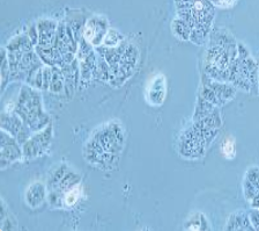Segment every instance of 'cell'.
<instances>
[{"label":"cell","instance_id":"cell-1","mask_svg":"<svg viewBox=\"0 0 259 231\" xmlns=\"http://www.w3.org/2000/svg\"><path fill=\"white\" fill-rule=\"evenodd\" d=\"M15 113L34 133L50 124V117L43 111L42 96L36 88L29 85H22L15 104Z\"/></svg>","mask_w":259,"mask_h":231},{"label":"cell","instance_id":"cell-2","mask_svg":"<svg viewBox=\"0 0 259 231\" xmlns=\"http://www.w3.org/2000/svg\"><path fill=\"white\" fill-rule=\"evenodd\" d=\"M207 148L204 130L194 122L191 127L183 130L178 139L177 151L181 157L186 159H199L205 156Z\"/></svg>","mask_w":259,"mask_h":231},{"label":"cell","instance_id":"cell-3","mask_svg":"<svg viewBox=\"0 0 259 231\" xmlns=\"http://www.w3.org/2000/svg\"><path fill=\"white\" fill-rule=\"evenodd\" d=\"M91 140L99 144L107 153L120 156L125 142L124 129L119 122L111 121L95 129V131L92 134Z\"/></svg>","mask_w":259,"mask_h":231},{"label":"cell","instance_id":"cell-4","mask_svg":"<svg viewBox=\"0 0 259 231\" xmlns=\"http://www.w3.org/2000/svg\"><path fill=\"white\" fill-rule=\"evenodd\" d=\"M52 139H54V129L51 123L42 130L36 131L22 144L24 159H35L43 156L50 148Z\"/></svg>","mask_w":259,"mask_h":231},{"label":"cell","instance_id":"cell-5","mask_svg":"<svg viewBox=\"0 0 259 231\" xmlns=\"http://www.w3.org/2000/svg\"><path fill=\"white\" fill-rule=\"evenodd\" d=\"M138 62H139V50L133 44H128L124 54L121 55L118 67H117L116 75L110 84L117 85V86L123 85L133 75Z\"/></svg>","mask_w":259,"mask_h":231},{"label":"cell","instance_id":"cell-6","mask_svg":"<svg viewBox=\"0 0 259 231\" xmlns=\"http://www.w3.org/2000/svg\"><path fill=\"white\" fill-rule=\"evenodd\" d=\"M21 158H23L21 144L14 136L2 129V137H0V166L2 169H6L8 165L20 160Z\"/></svg>","mask_w":259,"mask_h":231},{"label":"cell","instance_id":"cell-7","mask_svg":"<svg viewBox=\"0 0 259 231\" xmlns=\"http://www.w3.org/2000/svg\"><path fill=\"white\" fill-rule=\"evenodd\" d=\"M2 129L3 130L11 134L12 136H14L16 140L19 141L20 144H23L30 137V129L24 124L23 121L21 120L15 112L13 113H2Z\"/></svg>","mask_w":259,"mask_h":231},{"label":"cell","instance_id":"cell-8","mask_svg":"<svg viewBox=\"0 0 259 231\" xmlns=\"http://www.w3.org/2000/svg\"><path fill=\"white\" fill-rule=\"evenodd\" d=\"M109 30L108 21L104 17H94L89 19L86 26L83 28V36L82 38L91 44L92 47H101L103 43Z\"/></svg>","mask_w":259,"mask_h":231},{"label":"cell","instance_id":"cell-9","mask_svg":"<svg viewBox=\"0 0 259 231\" xmlns=\"http://www.w3.org/2000/svg\"><path fill=\"white\" fill-rule=\"evenodd\" d=\"M167 96V82L163 75H155L149 82L146 91V100L152 106H161Z\"/></svg>","mask_w":259,"mask_h":231},{"label":"cell","instance_id":"cell-10","mask_svg":"<svg viewBox=\"0 0 259 231\" xmlns=\"http://www.w3.org/2000/svg\"><path fill=\"white\" fill-rule=\"evenodd\" d=\"M202 82L210 86V88H212L214 93H215L219 103H220V106L229 103L230 100L234 99L235 94H236V87H235L233 84L218 82V80L210 78V77L206 74L202 77Z\"/></svg>","mask_w":259,"mask_h":231},{"label":"cell","instance_id":"cell-11","mask_svg":"<svg viewBox=\"0 0 259 231\" xmlns=\"http://www.w3.org/2000/svg\"><path fill=\"white\" fill-rule=\"evenodd\" d=\"M57 23L52 20H40L37 23L38 30V47L49 48L54 46L56 34H57ZM36 47V46H35Z\"/></svg>","mask_w":259,"mask_h":231},{"label":"cell","instance_id":"cell-12","mask_svg":"<svg viewBox=\"0 0 259 231\" xmlns=\"http://www.w3.org/2000/svg\"><path fill=\"white\" fill-rule=\"evenodd\" d=\"M243 194L246 201L250 202L252 199L259 194V168L252 166L245 172L243 179Z\"/></svg>","mask_w":259,"mask_h":231},{"label":"cell","instance_id":"cell-13","mask_svg":"<svg viewBox=\"0 0 259 231\" xmlns=\"http://www.w3.org/2000/svg\"><path fill=\"white\" fill-rule=\"evenodd\" d=\"M48 197V187L42 182H34L26 192V202L30 208H37Z\"/></svg>","mask_w":259,"mask_h":231},{"label":"cell","instance_id":"cell-14","mask_svg":"<svg viewBox=\"0 0 259 231\" xmlns=\"http://www.w3.org/2000/svg\"><path fill=\"white\" fill-rule=\"evenodd\" d=\"M226 230H244L250 231L254 230L251 224L249 214L244 210H237V212L230 215L228 221H227Z\"/></svg>","mask_w":259,"mask_h":231},{"label":"cell","instance_id":"cell-15","mask_svg":"<svg viewBox=\"0 0 259 231\" xmlns=\"http://www.w3.org/2000/svg\"><path fill=\"white\" fill-rule=\"evenodd\" d=\"M185 230H212L207 218L201 213H192L184 222Z\"/></svg>","mask_w":259,"mask_h":231},{"label":"cell","instance_id":"cell-16","mask_svg":"<svg viewBox=\"0 0 259 231\" xmlns=\"http://www.w3.org/2000/svg\"><path fill=\"white\" fill-rule=\"evenodd\" d=\"M80 182H81L80 174L75 173L74 171L70 170V171L66 173V176L63 178L62 181L59 182L58 186H57V187H55V188H52V189L58 190L59 193H62L64 195L65 193L68 192V190H71L72 188H74V187H76V186H79Z\"/></svg>","mask_w":259,"mask_h":231},{"label":"cell","instance_id":"cell-17","mask_svg":"<svg viewBox=\"0 0 259 231\" xmlns=\"http://www.w3.org/2000/svg\"><path fill=\"white\" fill-rule=\"evenodd\" d=\"M34 47V43L31 42L29 36L21 35L16 36L12 41L7 44V51H20V52H28Z\"/></svg>","mask_w":259,"mask_h":231},{"label":"cell","instance_id":"cell-18","mask_svg":"<svg viewBox=\"0 0 259 231\" xmlns=\"http://www.w3.org/2000/svg\"><path fill=\"white\" fill-rule=\"evenodd\" d=\"M171 29L174 35L182 40V41H188V40H190V36H191V27L183 19L177 18L174 20L171 23Z\"/></svg>","mask_w":259,"mask_h":231},{"label":"cell","instance_id":"cell-19","mask_svg":"<svg viewBox=\"0 0 259 231\" xmlns=\"http://www.w3.org/2000/svg\"><path fill=\"white\" fill-rule=\"evenodd\" d=\"M49 91L52 93H57V94L65 92V80L62 68L52 67V77Z\"/></svg>","mask_w":259,"mask_h":231},{"label":"cell","instance_id":"cell-20","mask_svg":"<svg viewBox=\"0 0 259 231\" xmlns=\"http://www.w3.org/2000/svg\"><path fill=\"white\" fill-rule=\"evenodd\" d=\"M214 109H217V106H214L213 104L208 103V101H206L204 98H201L200 95H198L196 109H194V114H193V122L204 119L205 116L210 114Z\"/></svg>","mask_w":259,"mask_h":231},{"label":"cell","instance_id":"cell-21","mask_svg":"<svg viewBox=\"0 0 259 231\" xmlns=\"http://www.w3.org/2000/svg\"><path fill=\"white\" fill-rule=\"evenodd\" d=\"M70 171V168H68L67 164H60L58 168H57L54 172L50 174L49 177L48 182H47V187L48 189H52L58 186V184L62 181L63 178L66 176V173Z\"/></svg>","mask_w":259,"mask_h":231},{"label":"cell","instance_id":"cell-22","mask_svg":"<svg viewBox=\"0 0 259 231\" xmlns=\"http://www.w3.org/2000/svg\"><path fill=\"white\" fill-rule=\"evenodd\" d=\"M124 42V36L121 35L119 31H117L113 28H109L107 35L103 40L102 46L107 48H115L120 46Z\"/></svg>","mask_w":259,"mask_h":231},{"label":"cell","instance_id":"cell-23","mask_svg":"<svg viewBox=\"0 0 259 231\" xmlns=\"http://www.w3.org/2000/svg\"><path fill=\"white\" fill-rule=\"evenodd\" d=\"M80 196H81L80 185L65 193L64 199H63L64 208H72V207H74L76 204H78Z\"/></svg>","mask_w":259,"mask_h":231},{"label":"cell","instance_id":"cell-24","mask_svg":"<svg viewBox=\"0 0 259 231\" xmlns=\"http://www.w3.org/2000/svg\"><path fill=\"white\" fill-rule=\"evenodd\" d=\"M3 62L2 67H0V71H2V92L5 91L7 82L10 80L11 77V68H10V62H8L7 52L5 49H3Z\"/></svg>","mask_w":259,"mask_h":231},{"label":"cell","instance_id":"cell-25","mask_svg":"<svg viewBox=\"0 0 259 231\" xmlns=\"http://www.w3.org/2000/svg\"><path fill=\"white\" fill-rule=\"evenodd\" d=\"M221 153L227 159H234L236 156V144L234 137H227L221 144Z\"/></svg>","mask_w":259,"mask_h":231},{"label":"cell","instance_id":"cell-26","mask_svg":"<svg viewBox=\"0 0 259 231\" xmlns=\"http://www.w3.org/2000/svg\"><path fill=\"white\" fill-rule=\"evenodd\" d=\"M199 95L201 96V98H204L206 101H208V103L213 104L214 106H217V107L220 106V103H219L217 94L214 93L212 88H210V86H208V85L204 82H202V84H201Z\"/></svg>","mask_w":259,"mask_h":231},{"label":"cell","instance_id":"cell-27","mask_svg":"<svg viewBox=\"0 0 259 231\" xmlns=\"http://www.w3.org/2000/svg\"><path fill=\"white\" fill-rule=\"evenodd\" d=\"M248 214H249L250 222H251V224H252L253 229L259 231V209L251 208Z\"/></svg>","mask_w":259,"mask_h":231},{"label":"cell","instance_id":"cell-28","mask_svg":"<svg viewBox=\"0 0 259 231\" xmlns=\"http://www.w3.org/2000/svg\"><path fill=\"white\" fill-rule=\"evenodd\" d=\"M250 205H251V208L259 209V194H258V195L254 196L252 200L250 201Z\"/></svg>","mask_w":259,"mask_h":231},{"label":"cell","instance_id":"cell-29","mask_svg":"<svg viewBox=\"0 0 259 231\" xmlns=\"http://www.w3.org/2000/svg\"><path fill=\"white\" fill-rule=\"evenodd\" d=\"M176 2H181V0H175V3H176Z\"/></svg>","mask_w":259,"mask_h":231},{"label":"cell","instance_id":"cell-30","mask_svg":"<svg viewBox=\"0 0 259 231\" xmlns=\"http://www.w3.org/2000/svg\"><path fill=\"white\" fill-rule=\"evenodd\" d=\"M258 92H259V83H258Z\"/></svg>","mask_w":259,"mask_h":231}]
</instances>
